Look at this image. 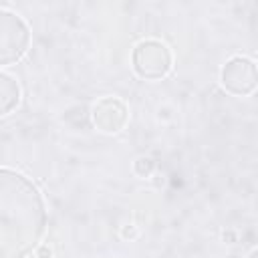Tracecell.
<instances>
[{"label":"cell","mask_w":258,"mask_h":258,"mask_svg":"<svg viewBox=\"0 0 258 258\" xmlns=\"http://www.w3.org/2000/svg\"><path fill=\"white\" fill-rule=\"evenodd\" d=\"M46 206L22 173L0 167V258H26L46 232Z\"/></svg>","instance_id":"cell-1"},{"label":"cell","mask_w":258,"mask_h":258,"mask_svg":"<svg viewBox=\"0 0 258 258\" xmlns=\"http://www.w3.org/2000/svg\"><path fill=\"white\" fill-rule=\"evenodd\" d=\"M171 62H173L171 50L167 48V44L155 38L137 42L131 52V64H133L135 75L147 81L165 77L171 69Z\"/></svg>","instance_id":"cell-2"},{"label":"cell","mask_w":258,"mask_h":258,"mask_svg":"<svg viewBox=\"0 0 258 258\" xmlns=\"http://www.w3.org/2000/svg\"><path fill=\"white\" fill-rule=\"evenodd\" d=\"M30 46V28L10 10H0V67L12 64L24 56Z\"/></svg>","instance_id":"cell-3"},{"label":"cell","mask_w":258,"mask_h":258,"mask_svg":"<svg viewBox=\"0 0 258 258\" xmlns=\"http://www.w3.org/2000/svg\"><path fill=\"white\" fill-rule=\"evenodd\" d=\"M224 89L232 95L246 97L256 89V64L246 56H232L220 71Z\"/></svg>","instance_id":"cell-4"},{"label":"cell","mask_w":258,"mask_h":258,"mask_svg":"<svg viewBox=\"0 0 258 258\" xmlns=\"http://www.w3.org/2000/svg\"><path fill=\"white\" fill-rule=\"evenodd\" d=\"M129 121L127 105L117 97H103L93 105V123L103 133H119Z\"/></svg>","instance_id":"cell-5"},{"label":"cell","mask_w":258,"mask_h":258,"mask_svg":"<svg viewBox=\"0 0 258 258\" xmlns=\"http://www.w3.org/2000/svg\"><path fill=\"white\" fill-rule=\"evenodd\" d=\"M20 103V85L14 77L0 73V117L14 111Z\"/></svg>","instance_id":"cell-6"},{"label":"cell","mask_w":258,"mask_h":258,"mask_svg":"<svg viewBox=\"0 0 258 258\" xmlns=\"http://www.w3.org/2000/svg\"><path fill=\"white\" fill-rule=\"evenodd\" d=\"M248 258H258V254H256V250H254V252H252V254H250Z\"/></svg>","instance_id":"cell-7"}]
</instances>
